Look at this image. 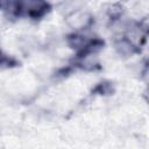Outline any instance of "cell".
I'll use <instances>...</instances> for the list:
<instances>
[{"label": "cell", "instance_id": "obj_1", "mask_svg": "<svg viewBox=\"0 0 149 149\" xmlns=\"http://www.w3.org/2000/svg\"><path fill=\"white\" fill-rule=\"evenodd\" d=\"M50 10V5L45 0H15L12 16L29 17L40 20Z\"/></svg>", "mask_w": 149, "mask_h": 149}, {"label": "cell", "instance_id": "obj_2", "mask_svg": "<svg viewBox=\"0 0 149 149\" xmlns=\"http://www.w3.org/2000/svg\"><path fill=\"white\" fill-rule=\"evenodd\" d=\"M115 49L120 55L129 56L135 51V45L127 37H122L115 42Z\"/></svg>", "mask_w": 149, "mask_h": 149}, {"label": "cell", "instance_id": "obj_3", "mask_svg": "<svg viewBox=\"0 0 149 149\" xmlns=\"http://www.w3.org/2000/svg\"><path fill=\"white\" fill-rule=\"evenodd\" d=\"M121 14H122V7L120 5H113L108 9V15L113 20H116L118 17H120Z\"/></svg>", "mask_w": 149, "mask_h": 149}, {"label": "cell", "instance_id": "obj_4", "mask_svg": "<svg viewBox=\"0 0 149 149\" xmlns=\"http://www.w3.org/2000/svg\"><path fill=\"white\" fill-rule=\"evenodd\" d=\"M15 63H16V62H15L14 59L9 58L7 55H5V54H2V52L0 51V66H6V68H8V66L14 65Z\"/></svg>", "mask_w": 149, "mask_h": 149}, {"label": "cell", "instance_id": "obj_5", "mask_svg": "<svg viewBox=\"0 0 149 149\" xmlns=\"http://www.w3.org/2000/svg\"><path fill=\"white\" fill-rule=\"evenodd\" d=\"M95 91H98L100 94H109V93L113 92L111 84H106V83H100V84L97 86Z\"/></svg>", "mask_w": 149, "mask_h": 149}]
</instances>
